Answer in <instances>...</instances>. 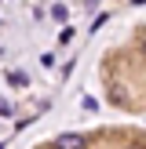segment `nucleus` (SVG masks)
Returning <instances> with one entry per match:
<instances>
[{"instance_id":"obj_1","label":"nucleus","mask_w":146,"mask_h":149,"mask_svg":"<svg viewBox=\"0 0 146 149\" xmlns=\"http://www.w3.org/2000/svg\"><path fill=\"white\" fill-rule=\"evenodd\" d=\"M55 149H84V138H80V135H58L55 138Z\"/></svg>"},{"instance_id":"obj_4","label":"nucleus","mask_w":146,"mask_h":149,"mask_svg":"<svg viewBox=\"0 0 146 149\" xmlns=\"http://www.w3.org/2000/svg\"><path fill=\"white\" fill-rule=\"evenodd\" d=\"M84 4H95V0H84Z\"/></svg>"},{"instance_id":"obj_2","label":"nucleus","mask_w":146,"mask_h":149,"mask_svg":"<svg viewBox=\"0 0 146 149\" xmlns=\"http://www.w3.org/2000/svg\"><path fill=\"white\" fill-rule=\"evenodd\" d=\"M51 18H55V22H69V7H66V4H55V7H51Z\"/></svg>"},{"instance_id":"obj_3","label":"nucleus","mask_w":146,"mask_h":149,"mask_svg":"<svg viewBox=\"0 0 146 149\" xmlns=\"http://www.w3.org/2000/svg\"><path fill=\"white\" fill-rule=\"evenodd\" d=\"M128 149H146V146H142V142H131V146H128Z\"/></svg>"}]
</instances>
